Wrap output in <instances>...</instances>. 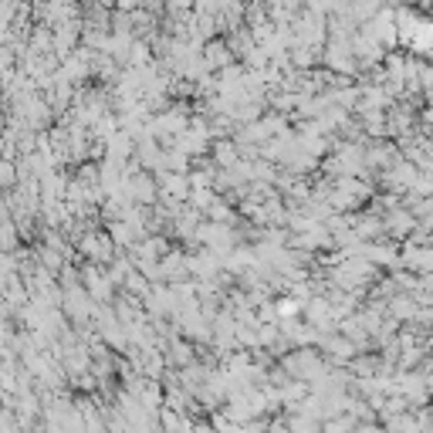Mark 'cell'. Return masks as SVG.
<instances>
[{
    "label": "cell",
    "mask_w": 433,
    "mask_h": 433,
    "mask_svg": "<svg viewBox=\"0 0 433 433\" xmlns=\"http://www.w3.org/2000/svg\"><path fill=\"white\" fill-rule=\"evenodd\" d=\"M240 61L234 54V47H231V41L227 38H210L203 44V65L210 68V72H224L227 65H234Z\"/></svg>",
    "instance_id": "obj_1"
}]
</instances>
